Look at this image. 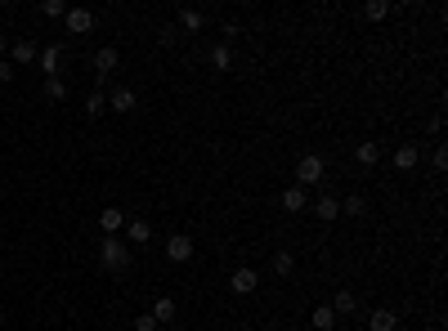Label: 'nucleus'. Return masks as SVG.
<instances>
[{
    "label": "nucleus",
    "instance_id": "1",
    "mask_svg": "<svg viewBox=\"0 0 448 331\" xmlns=\"http://www.w3.org/2000/svg\"><path fill=\"white\" fill-rule=\"evenodd\" d=\"M99 264H103V269H112V273H121L130 264V247L121 238H103L99 242Z\"/></svg>",
    "mask_w": 448,
    "mask_h": 331
},
{
    "label": "nucleus",
    "instance_id": "2",
    "mask_svg": "<svg viewBox=\"0 0 448 331\" xmlns=\"http://www.w3.org/2000/svg\"><path fill=\"white\" fill-rule=\"evenodd\" d=\"M319 179H323V157H319V153L301 157V162H296V184L310 188V184H319Z\"/></svg>",
    "mask_w": 448,
    "mask_h": 331
},
{
    "label": "nucleus",
    "instance_id": "3",
    "mask_svg": "<svg viewBox=\"0 0 448 331\" xmlns=\"http://www.w3.org/2000/svg\"><path fill=\"white\" fill-rule=\"evenodd\" d=\"M229 287H233V296H251V291L260 287V278H256V269H251V264H242V269H233Z\"/></svg>",
    "mask_w": 448,
    "mask_h": 331
},
{
    "label": "nucleus",
    "instance_id": "4",
    "mask_svg": "<svg viewBox=\"0 0 448 331\" xmlns=\"http://www.w3.org/2000/svg\"><path fill=\"white\" fill-rule=\"evenodd\" d=\"M99 229H103V238H117V233L126 229V211H117V206H103V211H99Z\"/></svg>",
    "mask_w": 448,
    "mask_h": 331
},
{
    "label": "nucleus",
    "instance_id": "5",
    "mask_svg": "<svg viewBox=\"0 0 448 331\" xmlns=\"http://www.w3.org/2000/svg\"><path fill=\"white\" fill-rule=\"evenodd\" d=\"M278 202H283V211H287V215H301V211H310V197H305V188H301V184L283 188V197H278Z\"/></svg>",
    "mask_w": 448,
    "mask_h": 331
},
{
    "label": "nucleus",
    "instance_id": "6",
    "mask_svg": "<svg viewBox=\"0 0 448 331\" xmlns=\"http://www.w3.org/2000/svg\"><path fill=\"white\" fill-rule=\"evenodd\" d=\"M135 108H139V99H135L130 85H117V90L108 94V112H135Z\"/></svg>",
    "mask_w": 448,
    "mask_h": 331
},
{
    "label": "nucleus",
    "instance_id": "7",
    "mask_svg": "<svg viewBox=\"0 0 448 331\" xmlns=\"http://www.w3.org/2000/svg\"><path fill=\"white\" fill-rule=\"evenodd\" d=\"M166 260L170 264H188V260H193V242H188L184 233H175V238L166 242Z\"/></svg>",
    "mask_w": 448,
    "mask_h": 331
},
{
    "label": "nucleus",
    "instance_id": "8",
    "mask_svg": "<svg viewBox=\"0 0 448 331\" xmlns=\"http://www.w3.org/2000/svg\"><path fill=\"white\" fill-rule=\"evenodd\" d=\"M9 63H14V68H27V63H36V41H32V36L9 45Z\"/></svg>",
    "mask_w": 448,
    "mask_h": 331
},
{
    "label": "nucleus",
    "instance_id": "9",
    "mask_svg": "<svg viewBox=\"0 0 448 331\" xmlns=\"http://www.w3.org/2000/svg\"><path fill=\"white\" fill-rule=\"evenodd\" d=\"M63 23H68L72 36H85L94 27V14H90V9H68V14H63Z\"/></svg>",
    "mask_w": 448,
    "mask_h": 331
},
{
    "label": "nucleus",
    "instance_id": "10",
    "mask_svg": "<svg viewBox=\"0 0 448 331\" xmlns=\"http://www.w3.org/2000/svg\"><path fill=\"white\" fill-rule=\"evenodd\" d=\"M148 238H152V224L148 220H139V215H135V220H126V247H144Z\"/></svg>",
    "mask_w": 448,
    "mask_h": 331
},
{
    "label": "nucleus",
    "instance_id": "11",
    "mask_svg": "<svg viewBox=\"0 0 448 331\" xmlns=\"http://www.w3.org/2000/svg\"><path fill=\"white\" fill-rule=\"evenodd\" d=\"M337 215H341V202H337V197H332V193H323L319 202H314V220L332 224V220H337Z\"/></svg>",
    "mask_w": 448,
    "mask_h": 331
},
{
    "label": "nucleus",
    "instance_id": "12",
    "mask_svg": "<svg viewBox=\"0 0 448 331\" xmlns=\"http://www.w3.org/2000/svg\"><path fill=\"white\" fill-rule=\"evenodd\" d=\"M417 162H422V148H417V144H399L395 148V166L399 170H413Z\"/></svg>",
    "mask_w": 448,
    "mask_h": 331
},
{
    "label": "nucleus",
    "instance_id": "13",
    "mask_svg": "<svg viewBox=\"0 0 448 331\" xmlns=\"http://www.w3.org/2000/svg\"><path fill=\"white\" fill-rule=\"evenodd\" d=\"M332 314H359V296L355 291H337V300H332Z\"/></svg>",
    "mask_w": 448,
    "mask_h": 331
},
{
    "label": "nucleus",
    "instance_id": "14",
    "mask_svg": "<svg viewBox=\"0 0 448 331\" xmlns=\"http://www.w3.org/2000/svg\"><path fill=\"white\" fill-rule=\"evenodd\" d=\"M395 327H399V314H390V309H377L368 318V331H395Z\"/></svg>",
    "mask_w": 448,
    "mask_h": 331
},
{
    "label": "nucleus",
    "instance_id": "15",
    "mask_svg": "<svg viewBox=\"0 0 448 331\" xmlns=\"http://www.w3.org/2000/svg\"><path fill=\"white\" fill-rule=\"evenodd\" d=\"M36 59H41V68H45V81H50L54 72H59V63H63V50H59V45H50V50H45V54H36Z\"/></svg>",
    "mask_w": 448,
    "mask_h": 331
},
{
    "label": "nucleus",
    "instance_id": "16",
    "mask_svg": "<svg viewBox=\"0 0 448 331\" xmlns=\"http://www.w3.org/2000/svg\"><path fill=\"white\" fill-rule=\"evenodd\" d=\"M112 68H117V50H99L94 54V72H99V81L112 77Z\"/></svg>",
    "mask_w": 448,
    "mask_h": 331
},
{
    "label": "nucleus",
    "instance_id": "17",
    "mask_svg": "<svg viewBox=\"0 0 448 331\" xmlns=\"http://www.w3.org/2000/svg\"><path fill=\"white\" fill-rule=\"evenodd\" d=\"M179 27H184V32H202V27H206L202 9H179Z\"/></svg>",
    "mask_w": 448,
    "mask_h": 331
},
{
    "label": "nucleus",
    "instance_id": "18",
    "mask_svg": "<svg viewBox=\"0 0 448 331\" xmlns=\"http://www.w3.org/2000/svg\"><path fill=\"white\" fill-rule=\"evenodd\" d=\"M355 157H359V166H377V162H381V144H373V139H368V144L355 148Z\"/></svg>",
    "mask_w": 448,
    "mask_h": 331
},
{
    "label": "nucleus",
    "instance_id": "19",
    "mask_svg": "<svg viewBox=\"0 0 448 331\" xmlns=\"http://www.w3.org/2000/svg\"><path fill=\"white\" fill-rule=\"evenodd\" d=\"M211 68L215 72H229V68H233V50H229V45H215V50H211Z\"/></svg>",
    "mask_w": 448,
    "mask_h": 331
},
{
    "label": "nucleus",
    "instance_id": "20",
    "mask_svg": "<svg viewBox=\"0 0 448 331\" xmlns=\"http://www.w3.org/2000/svg\"><path fill=\"white\" fill-rule=\"evenodd\" d=\"M292 269H296V255H292V251H274V273H278V278H287Z\"/></svg>",
    "mask_w": 448,
    "mask_h": 331
},
{
    "label": "nucleus",
    "instance_id": "21",
    "mask_svg": "<svg viewBox=\"0 0 448 331\" xmlns=\"http://www.w3.org/2000/svg\"><path fill=\"white\" fill-rule=\"evenodd\" d=\"M152 318H157V327H161V323H170V318H175V300L161 296L157 305H152Z\"/></svg>",
    "mask_w": 448,
    "mask_h": 331
},
{
    "label": "nucleus",
    "instance_id": "22",
    "mask_svg": "<svg viewBox=\"0 0 448 331\" xmlns=\"http://www.w3.org/2000/svg\"><path fill=\"white\" fill-rule=\"evenodd\" d=\"M364 14L373 18V23H386V18H390V0H368V5H364Z\"/></svg>",
    "mask_w": 448,
    "mask_h": 331
},
{
    "label": "nucleus",
    "instance_id": "23",
    "mask_svg": "<svg viewBox=\"0 0 448 331\" xmlns=\"http://www.w3.org/2000/svg\"><path fill=\"white\" fill-rule=\"evenodd\" d=\"M332 327H337V314H332L328 305H319L314 309V331H332Z\"/></svg>",
    "mask_w": 448,
    "mask_h": 331
},
{
    "label": "nucleus",
    "instance_id": "24",
    "mask_svg": "<svg viewBox=\"0 0 448 331\" xmlns=\"http://www.w3.org/2000/svg\"><path fill=\"white\" fill-rule=\"evenodd\" d=\"M85 112H90V117H103V112H108V94H103V90H94L90 99H85Z\"/></svg>",
    "mask_w": 448,
    "mask_h": 331
},
{
    "label": "nucleus",
    "instance_id": "25",
    "mask_svg": "<svg viewBox=\"0 0 448 331\" xmlns=\"http://www.w3.org/2000/svg\"><path fill=\"white\" fill-rule=\"evenodd\" d=\"M364 211H368V202L359 193H350L346 202H341V215H350V220H355V215H364Z\"/></svg>",
    "mask_w": 448,
    "mask_h": 331
},
{
    "label": "nucleus",
    "instance_id": "26",
    "mask_svg": "<svg viewBox=\"0 0 448 331\" xmlns=\"http://www.w3.org/2000/svg\"><path fill=\"white\" fill-rule=\"evenodd\" d=\"M45 99H54V103H59V99H68V85H63L59 77H50V81H45Z\"/></svg>",
    "mask_w": 448,
    "mask_h": 331
},
{
    "label": "nucleus",
    "instance_id": "27",
    "mask_svg": "<svg viewBox=\"0 0 448 331\" xmlns=\"http://www.w3.org/2000/svg\"><path fill=\"white\" fill-rule=\"evenodd\" d=\"M41 14H45V18H63V14H68V5H63V0H45Z\"/></svg>",
    "mask_w": 448,
    "mask_h": 331
},
{
    "label": "nucleus",
    "instance_id": "28",
    "mask_svg": "<svg viewBox=\"0 0 448 331\" xmlns=\"http://www.w3.org/2000/svg\"><path fill=\"white\" fill-rule=\"evenodd\" d=\"M135 331H157V318H152V314H139L135 318Z\"/></svg>",
    "mask_w": 448,
    "mask_h": 331
},
{
    "label": "nucleus",
    "instance_id": "29",
    "mask_svg": "<svg viewBox=\"0 0 448 331\" xmlns=\"http://www.w3.org/2000/svg\"><path fill=\"white\" fill-rule=\"evenodd\" d=\"M179 41V27H161V45H166V50H170V45H175Z\"/></svg>",
    "mask_w": 448,
    "mask_h": 331
},
{
    "label": "nucleus",
    "instance_id": "30",
    "mask_svg": "<svg viewBox=\"0 0 448 331\" xmlns=\"http://www.w3.org/2000/svg\"><path fill=\"white\" fill-rule=\"evenodd\" d=\"M9 81H14V63L0 59V85H9Z\"/></svg>",
    "mask_w": 448,
    "mask_h": 331
},
{
    "label": "nucleus",
    "instance_id": "31",
    "mask_svg": "<svg viewBox=\"0 0 448 331\" xmlns=\"http://www.w3.org/2000/svg\"><path fill=\"white\" fill-rule=\"evenodd\" d=\"M265 331H278V327H265Z\"/></svg>",
    "mask_w": 448,
    "mask_h": 331
}]
</instances>
